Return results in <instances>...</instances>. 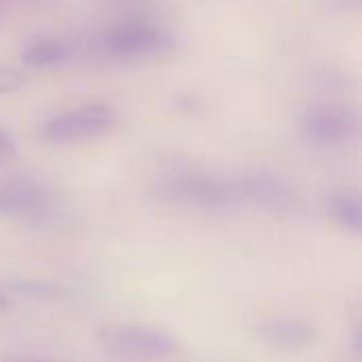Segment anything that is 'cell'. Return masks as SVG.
Listing matches in <instances>:
<instances>
[{
    "label": "cell",
    "instance_id": "cell-2",
    "mask_svg": "<svg viewBox=\"0 0 362 362\" xmlns=\"http://www.w3.org/2000/svg\"><path fill=\"white\" fill-rule=\"evenodd\" d=\"M117 123V112L106 104H85L47 119L40 127V138L53 144H70L93 140L110 132Z\"/></svg>",
    "mask_w": 362,
    "mask_h": 362
},
{
    "label": "cell",
    "instance_id": "cell-6",
    "mask_svg": "<svg viewBox=\"0 0 362 362\" xmlns=\"http://www.w3.org/2000/svg\"><path fill=\"white\" fill-rule=\"evenodd\" d=\"M76 53H78L76 45H72L66 38L36 36L23 47L21 59H23V64H28L32 68H57V66L72 62L76 57Z\"/></svg>",
    "mask_w": 362,
    "mask_h": 362
},
{
    "label": "cell",
    "instance_id": "cell-10",
    "mask_svg": "<svg viewBox=\"0 0 362 362\" xmlns=\"http://www.w3.org/2000/svg\"><path fill=\"white\" fill-rule=\"evenodd\" d=\"M23 87V74L11 66H2L0 64V95H8L15 93Z\"/></svg>",
    "mask_w": 362,
    "mask_h": 362
},
{
    "label": "cell",
    "instance_id": "cell-5",
    "mask_svg": "<svg viewBox=\"0 0 362 362\" xmlns=\"http://www.w3.org/2000/svg\"><path fill=\"white\" fill-rule=\"evenodd\" d=\"M53 208L51 191L32 178H8L0 182V216L34 218Z\"/></svg>",
    "mask_w": 362,
    "mask_h": 362
},
{
    "label": "cell",
    "instance_id": "cell-9",
    "mask_svg": "<svg viewBox=\"0 0 362 362\" xmlns=\"http://www.w3.org/2000/svg\"><path fill=\"white\" fill-rule=\"evenodd\" d=\"M100 6L121 13L123 19H148V13L165 4L168 0H98Z\"/></svg>",
    "mask_w": 362,
    "mask_h": 362
},
{
    "label": "cell",
    "instance_id": "cell-3",
    "mask_svg": "<svg viewBox=\"0 0 362 362\" xmlns=\"http://www.w3.org/2000/svg\"><path fill=\"white\" fill-rule=\"evenodd\" d=\"M100 344L115 356L129 361L165 358L178 352V341L159 329L140 325H110L98 333Z\"/></svg>",
    "mask_w": 362,
    "mask_h": 362
},
{
    "label": "cell",
    "instance_id": "cell-11",
    "mask_svg": "<svg viewBox=\"0 0 362 362\" xmlns=\"http://www.w3.org/2000/svg\"><path fill=\"white\" fill-rule=\"evenodd\" d=\"M19 291L30 293L32 297H57V293H59V288L49 286V284H42V286H38V284H23V286H19Z\"/></svg>",
    "mask_w": 362,
    "mask_h": 362
},
{
    "label": "cell",
    "instance_id": "cell-7",
    "mask_svg": "<svg viewBox=\"0 0 362 362\" xmlns=\"http://www.w3.org/2000/svg\"><path fill=\"white\" fill-rule=\"evenodd\" d=\"M261 339L278 350L295 352L303 350L314 341V331L310 325L293 318H282V320H272L261 327Z\"/></svg>",
    "mask_w": 362,
    "mask_h": 362
},
{
    "label": "cell",
    "instance_id": "cell-13",
    "mask_svg": "<svg viewBox=\"0 0 362 362\" xmlns=\"http://www.w3.org/2000/svg\"><path fill=\"white\" fill-rule=\"evenodd\" d=\"M6 308H8V299L0 293V312H2V310H6Z\"/></svg>",
    "mask_w": 362,
    "mask_h": 362
},
{
    "label": "cell",
    "instance_id": "cell-1",
    "mask_svg": "<svg viewBox=\"0 0 362 362\" xmlns=\"http://www.w3.org/2000/svg\"><path fill=\"white\" fill-rule=\"evenodd\" d=\"M174 49V36L153 19H119L102 30L89 45L100 59L115 64H140L157 59Z\"/></svg>",
    "mask_w": 362,
    "mask_h": 362
},
{
    "label": "cell",
    "instance_id": "cell-4",
    "mask_svg": "<svg viewBox=\"0 0 362 362\" xmlns=\"http://www.w3.org/2000/svg\"><path fill=\"white\" fill-rule=\"evenodd\" d=\"M303 136L318 146H333L350 140L356 132V115L344 106L333 102L312 104L301 121Z\"/></svg>",
    "mask_w": 362,
    "mask_h": 362
},
{
    "label": "cell",
    "instance_id": "cell-8",
    "mask_svg": "<svg viewBox=\"0 0 362 362\" xmlns=\"http://www.w3.org/2000/svg\"><path fill=\"white\" fill-rule=\"evenodd\" d=\"M331 212L339 225L352 231H361L362 227V204L356 193H337L331 199Z\"/></svg>",
    "mask_w": 362,
    "mask_h": 362
},
{
    "label": "cell",
    "instance_id": "cell-12",
    "mask_svg": "<svg viewBox=\"0 0 362 362\" xmlns=\"http://www.w3.org/2000/svg\"><path fill=\"white\" fill-rule=\"evenodd\" d=\"M15 151H17L15 140H13L6 132L0 129V163H2V161H8V159L15 155Z\"/></svg>",
    "mask_w": 362,
    "mask_h": 362
}]
</instances>
